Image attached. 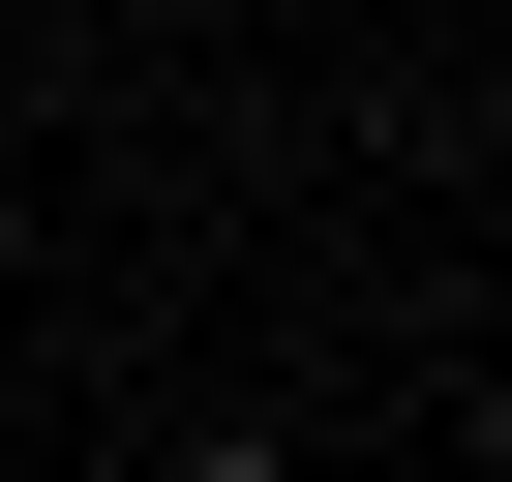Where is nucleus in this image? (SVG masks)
Returning a JSON list of instances; mask_svg holds the SVG:
<instances>
[{"mask_svg": "<svg viewBox=\"0 0 512 482\" xmlns=\"http://www.w3.org/2000/svg\"><path fill=\"white\" fill-rule=\"evenodd\" d=\"M181 482H302V452H181Z\"/></svg>", "mask_w": 512, "mask_h": 482, "instance_id": "nucleus-1", "label": "nucleus"}]
</instances>
